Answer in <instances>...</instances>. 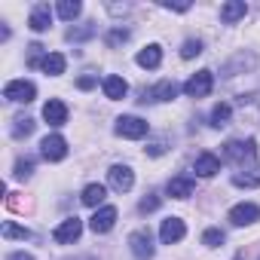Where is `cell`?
Segmentation results:
<instances>
[{
    "label": "cell",
    "mask_w": 260,
    "mask_h": 260,
    "mask_svg": "<svg viewBox=\"0 0 260 260\" xmlns=\"http://www.w3.org/2000/svg\"><path fill=\"white\" fill-rule=\"evenodd\" d=\"M34 95H37V86L31 80H13L4 86V98L16 101V104H28V101H34Z\"/></svg>",
    "instance_id": "cell-1"
},
{
    "label": "cell",
    "mask_w": 260,
    "mask_h": 260,
    "mask_svg": "<svg viewBox=\"0 0 260 260\" xmlns=\"http://www.w3.org/2000/svg\"><path fill=\"white\" fill-rule=\"evenodd\" d=\"M211 86H214V74H211V71H196V74L184 83V92H187L190 98H205V95L211 92Z\"/></svg>",
    "instance_id": "cell-2"
},
{
    "label": "cell",
    "mask_w": 260,
    "mask_h": 260,
    "mask_svg": "<svg viewBox=\"0 0 260 260\" xmlns=\"http://www.w3.org/2000/svg\"><path fill=\"white\" fill-rule=\"evenodd\" d=\"M80 233H83V220H80V217H64V220L52 230V239H55L58 245H74V242L80 239Z\"/></svg>",
    "instance_id": "cell-3"
},
{
    "label": "cell",
    "mask_w": 260,
    "mask_h": 260,
    "mask_svg": "<svg viewBox=\"0 0 260 260\" xmlns=\"http://www.w3.org/2000/svg\"><path fill=\"white\" fill-rule=\"evenodd\" d=\"M116 135H119V138L138 141V138L147 135V122H144L141 116H119V119H116Z\"/></svg>",
    "instance_id": "cell-4"
},
{
    "label": "cell",
    "mask_w": 260,
    "mask_h": 260,
    "mask_svg": "<svg viewBox=\"0 0 260 260\" xmlns=\"http://www.w3.org/2000/svg\"><path fill=\"white\" fill-rule=\"evenodd\" d=\"M40 153H43V159H49V162H61V159L68 156V141H64L61 135H46V138L40 141Z\"/></svg>",
    "instance_id": "cell-5"
},
{
    "label": "cell",
    "mask_w": 260,
    "mask_h": 260,
    "mask_svg": "<svg viewBox=\"0 0 260 260\" xmlns=\"http://www.w3.org/2000/svg\"><path fill=\"white\" fill-rule=\"evenodd\" d=\"M113 223H116V208H113V205H101V208H95V214L89 217V230H92L95 236H98V233H110Z\"/></svg>",
    "instance_id": "cell-6"
},
{
    "label": "cell",
    "mask_w": 260,
    "mask_h": 260,
    "mask_svg": "<svg viewBox=\"0 0 260 260\" xmlns=\"http://www.w3.org/2000/svg\"><path fill=\"white\" fill-rule=\"evenodd\" d=\"M107 181H110V187L116 190V193H128L135 187V172L128 169V166H113L110 172H107Z\"/></svg>",
    "instance_id": "cell-7"
},
{
    "label": "cell",
    "mask_w": 260,
    "mask_h": 260,
    "mask_svg": "<svg viewBox=\"0 0 260 260\" xmlns=\"http://www.w3.org/2000/svg\"><path fill=\"white\" fill-rule=\"evenodd\" d=\"M230 220H233V226H251L254 220H260V208L254 202H239L230 208Z\"/></svg>",
    "instance_id": "cell-8"
},
{
    "label": "cell",
    "mask_w": 260,
    "mask_h": 260,
    "mask_svg": "<svg viewBox=\"0 0 260 260\" xmlns=\"http://www.w3.org/2000/svg\"><path fill=\"white\" fill-rule=\"evenodd\" d=\"M128 248H132V254L138 260H150L153 257V239L147 230H135L132 236H128Z\"/></svg>",
    "instance_id": "cell-9"
},
{
    "label": "cell",
    "mask_w": 260,
    "mask_h": 260,
    "mask_svg": "<svg viewBox=\"0 0 260 260\" xmlns=\"http://www.w3.org/2000/svg\"><path fill=\"white\" fill-rule=\"evenodd\" d=\"M184 236H187V223H184L181 217H166V220H162V226H159L162 245H175V242H181Z\"/></svg>",
    "instance_id": "cell-10"
},
{
    "label": "cell",
    "mask_w": 260,
    "mask_h": 260,
    "mask_svg": "<svg viewBox=\"0 0 260 260\" xmlns=\"http://www.w3.org/2000/svg\"><path fill=\"white\" fill-rule=\"evenodd\" d=\"M43 119L49 122V125H64L68 122V104L64 101H58V98H49L46 104H43Z\"/></svg>",
    "instance_id": "cell-11"
},
{
    "label": "cell",
    "mask_w": 260,
    "mask_h": 260,
    "mask_svg": "<svg viewBox=\"0 0 260 260\" xmlns=\"http://www.w3.org/2000/svg\"><path fill=\"white\" fill-rule=\"evenodd\" d=\"M175 95H178V83L175 80H162V83H156L153 89L144 92V101H172Z\"/></svg>",
    "instance_id": "cell-12"
},
{
    "label": "cell",
    "mask_w": 260,
    "mask_h": 260,
    "mask_svg": "<svg viewBox=\"0 0 260 260\" xmlns=\"http://www.w3.org/2000/svg\"><path fill=\"white\" fill-rule=\"evenodd\" d=\"M141 68H147V71H153V68H159L162 64V46L159 43H150V46H144L141 52H138V58H135Z\"/></svg>",
    "instance_id": "cell-13"
},
{
    "label": "cell",
    "mask_w": 260,
    "mask_h": 260,
    "mask_svg": "<svg viewBox=\"0 0 260 260\" xmlns=\"http://www.w3.org/2000/svg\"><path fill=\"white\" fill-rule=\"evenodd\" d=\"M193 169H196V175H202V178H214V175L220 172V159H217L214 153H199Z\"/></svg>",
    "instance_id": "cell-14"
},
{
    "label": "cell",
    "mask_w": 260,
    "mask_h": 260,
    "mask_svg": "<svg viewBox=\"0 0 260 260\" xmlns=\"http://www.w3.org/2000/svg\"><path fill=\"white\" fill-rule=\"evenodd\" d=\"M193 190H196V184H193L190 178H172L169 187H166V193H169L172 199H190Z\"/></svg>",
    "instance_id": "cell-15"
},
{
    "label": "cell",
    "mask_w": 260,
    "mask_h": 260,
    "mask_svg": "<svg viewBox=\"0 0 260 260\" xmlns=\"http://www.w3.org/2000/svg\"><path fill=\"white\" fill-rule=\"evenodd\" d=\"M49 25H52V13H49V7H43V4L34 7V13H31V19H28V28L40 34V31H46Z\"/></svg>",
    "instance_id": "cell-16"
},
{
    "label": "cell",
    "mask_w": 260,
    "mask_h": 260,
    "mask_svg": "<svg viewBox=\"0 0 260 260\" xmlns=\"http://www.w3.org/2000/svg\"><path fill=\"white\" fill-rule=\"evenodd\" d=\"M104 95L110 98V101H119V98H125V92H128V83L122 80V77H104Z\"/></svg>",
    "instance_id": "cell-17"
},
{
    "label": "cell",
    "mask_w": 260,
    "mask_h": 260,
    "mask_svg": "<svg viewBox=\"0 0 260 260\" xmlns=\"http://www.w3.org/2000/svg\"><path fill=\"white\" fill-rule=\"evenodd\" d=\"M226 156L230 159H254V141H230L226 144Z\"/></svg>",
    "instance_id": "cell-18"
},
{
    "label": "cell",
    "mask_w": 260,
    "mask_h": 260,
    "mask_svg": "<svg viewBox=\"0 0 260 260\" xmlns=\"http://www.w3.org/2000/svg\"><path fill=\"white\" fill-rule=\"evenodd\" d=\"M104 196H107V187H104V184H89L80 199H83V205H89V208H101Z\"/></svg>",
    "instance_id": "cell-19"
},
{
    "label": "cell",
    "mask_w": 260,
    "mask_h": 260,
    "mask_svg": "<svg viewBox=\"0 0 260 260\" xmlns=\"http://www.w3.org/2000/svg\"><path fill=\"white\" fill-rule=\"evenodd\" d=\"M245 13H248V7H245V0H230V4H223V7H220V19H223L226 25L239 22V19H242Z\"/></svg>",
    "instance_id": "cell-20"
},
{
    "label": "cell",
    "mask_w": 260,
    "mask_h": 260,
    "mask_svg": "<svg viewBox=\"0 0 260 260\" xmlns=\"http://www.w3.org/2000/svg\"><path fill=\"white\" fill-rule=\"evenodd\" d=\"M64 55L61 52H46V58H43V64H40V71L43 74H49V77H58V74H64Z\"/></svg>",
    "instance_id": "cell-21"
},
{
    "label": "cell",
    "mask_w": 260,
    "mask_h": 260,
    "mask_svg": "<svg viewBox=\"0 0 260 260\" xmlns=\"http://www.w3.org/2000/svg\"><path fill=\"white\" fill-rule=\"evenodd\" d=\"M80 10H83V7H80V0H61L55 13H58V16H61L64 22H74V19L80 16Z\"/></svg>",
    "instance_id": "cell-22"
},
{
    "label": "cell",
    "mask_w": 260,
    "mask_h": 260,
    "mask_svg": "<svg viewBox=\"0 0 260 260\" xmlns=\"http://www.w3.org/2000/svg\"><path fill=\"white\" fill-rule=\"evenodd\" d=\"M230 116H233V107L230 104H217L211 110V125L214 128H223V125H230Z\"/></svg>",
    "instance_id": "cell-23"
},
{
    "label": "cell",
    "mask_w": 260,
    "mask_h": 260,
    "mask_svg": "<svg viewBox=\"0 0 260 260\" xmlns=\"http://www.w3.org/2000/svg\"><path fill=\"white\" fill-rule=\"evenodd\" d=\"M0 233H4V239H22V242L31 239V230H28V226H19V223H13V220H7Z\"/></svg>",
    "instance_id": "cell-24"
},
{
    "label": "cell",
    "mask_w": 260,
    "mask_h": 260,
    "mask_svg": "<svg viewBox=\"0 0 260 260\" xmlns=\"http://www.w3.org/2000/svg\"><path fill=\"white\" fill-rule=\"evenodd\" d=\"M13 122H16V125H13V135H16V138H22V135H31V132H34V119H31V116H16Z\"/></svg>",
    "instance_id": "cell-25"
},
{
    "label": "cell",
    "mask_w": 260,
    "mask_h": 260,
    "mask_svg": "<svg viewBox=\"0 0 260 260\" xmlns=\"http://www.w3.org/2000/svg\"><path fill=\"white\" fill-rule=\"evenodd\" d=\"M233 184L236 187H260V166L251 175H233Z\"/></svg>",
    "instance_id": "cell-26"
},
{
    "label": "cell",
    "mask_w": 260,
    "mask_h": 260,
    "mask_svg": "<svg viewBox=\"0 0 260 260\" xmlns=\"http://www.w3.org/2000/svg\"><path fill=\"white\" fill-rule=\"evenodd\" d=\"M202 245H208V248H220V245H223V233H220L217 226H208V230L202 233Z\"/></svg>",
    "instance_id": "cell-27"
},
{
    "label": "cell",
    "mask_w": 260,
    "mask_h": 260,
    "mask_svg": "<svg viewBox=\"0 0 260 260\" xmlns=\"http://www.w3.org/2000/svg\"><path fill=\"white\" fill-rule=\"evenodd\" d=\"M13 175H16L19 181H28V178L34 175V162H31V159H19V162H16V172H13Z\"/></svg>",
    "instance_id": "cell-28"
},
{
    "label": "cell",
    "mask_w": 260,
    "mask_h": 260,
    "mask_svg": "<svg viewBox=\"0 0 260 260\" xmlns=\"http://www.w3.org/2000/svg\"><path fill=\"white\" fill-rule=\"evenodd\" d=\"M202 52V43L199 40H187L184 46H181V58H196Z\"/></svg>",
    "instance_id": "cell-29"
},
{
    "label": "cell",
    "mask_w": 260,
    "mask_h": 260,
    "mask_svg": "<svg viewBox=\"0 0 260 260\" xmlns=\"http://www.w3.org/2000/svg\"><path fill=\"white\" fill-rule=\"evenodd\" d=\"M128 40V31L125 28H113L110 34H107V46H119V43H125Z\"/></svg>",
    "instance_id": "cell-30"
},
{
    "label": "cell",
    "mask_w": 260,
    "mask_h": 260,
    "mask_svg": "<svg viewBox=\"0 0 260 260\" xmlns=\"http://www.w3.org/2000/svg\"><path fill=\"white\" fill-rule=\"evenodd\" d=\"M138 208H141L144 214H147V211H156V208H159V196H156V193H150V196H144Z\"/></svg>",
    "instance_id": "cell-31"
},
{
    "label": "cell",
    "mask_w": 260,
    "mask_h": 260,
    "mask_svg": "<svg viewBox=\"0 0 260 260\" xmlns=\"http://www.w3.org/2000/svg\"><path fill=\"white\" fill-rule=\"evenodd\" d=\"M89 34H95V28H83V31H68V40H83V37H89Z\"/></svg>",
    "instance_id": "cell-32"
},
{
    "label": "cell",
    "mask_w": 260,
    "mask_h": 260,
    "mask_svg": "<svg viewBox=\"0 0 260 260\" xmlns=\"http://www.w3.org/2000/svg\"><path fill=\"white\" fill-rule=\"evenodd\" d=\"M147 153H150V156H162V153H166V144H162V141H153V144L147 147Z\"/></svg>",
    "instance_id": "cell-33"
},
{
    "label": "cell",
    "mask_w": 260,
    "mask_h": 260,
    "mask_svg": "<svg viewBox=\"0 0 260 260\" xmlns=\"http://www.w3.org/2000/svg\"><path fill=\"white\" fill-rule=\"evenodd\" d=\"M77 86H80V89H92V86H95V77H80Z\"/></svg>",
    "instance_id": "cell-34"
},
{
    "label": "cell",
    "mask_w": 260,
    "mask_h": 260,
    "mask_svg": "<svg viewBox=\"0 0 260 260\" xmlns=\"http://www.w3.org/2000/svg\"><path fill=\"white\" fill-rule=\"evenodd\" d=\"M7 260H34V257H31L28 251H13V254H10Z\"/></svg>",
    "instance_id": "cell-35"
},
{
    "label": "cell",
    "mask_w": 260,
    "mask_h": 260,
    "mask_svg": "<svg viewBox=\"0 0 260 260\" xmlns=\"http://www.w3.org/2000/svg\"><path fill=\"white\" fill-rule=\"evenodd\" d=\"M166 10H178V13H187L190 10V4H162Z\"/></svg>",
    "instance_id": "cell-36"
}]
</instances>
